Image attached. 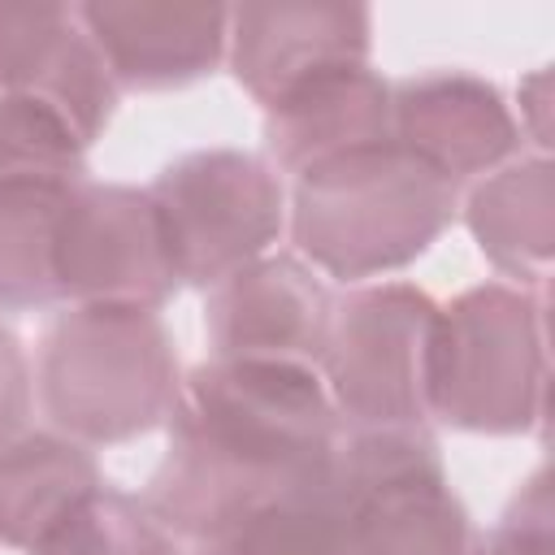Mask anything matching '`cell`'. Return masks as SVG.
Instances as JSON below:
<instances>
[{
    "instance_id": "1",
    "label": "cell",
    "mask_w": 555,
    "mask_h": 555,
    "mask_svg": "<svg viewBox=\"0 0 555 555\" xmlns=\"http://www.w3.org/2000/svg\"><path fill=\"white\" fill-rule=\"evenodd\" d=\"M338 438L343 421L317 369L212 356L182 382L169 447L139 503L165 533L204 546L317 477Z\"/></svg>"
},
{
    "instance_id": "2",
    "label": "cell",
    "mask_w": 555,
    "mask_h": 555,
    "mask_svg": "<svg viewBox=\"0 0 555 555\" xmlns=\"http://www.w3.org/2000/svg\"><path fill=\"white\" fill-rule=\"evenodd\" d=\"M455 217V182L395 139L295 178L291 238L330 278L360 282L425 256Z\"/></svg>"
},
{
    "instance_id": "3",
    "label": "cell",
    "mask_w": 555,
    "mask_h": 555,
    "mask_svg": "<svg viewBox=\"0 0 555 555\" xmlns=\"http://www.w3.org/2000/svg\"><path fill=\"white\" fill-rule=\"evenodd\" d=\"M39 399L56 434L82 447L130 442L182 399L178 351L147 308L74 304L39 338Z\"/></svg>"
},
{
    "instance_id": "4",
    "label": "cell",
    "mask_w": 555,
    "mask_h": 555,
    "mask_svg": "<svg viewBox=\"0 0 555 555\" xmlns=\"http://www.w3.org/2000/svg\"><path fill=\"white\" fill-rule=\"evenodd\" d=\"M425 408L468 434H529L546 408V325L529 286L481 282L438 308Z\"/></svg>"
},
{
    "instance_id": "5",
    "label": "cell",
    "mask_w": 555,
    "mask_h": 555,
    "mask_svg": "<svg viewBox=\"0 0 555 555\" xmlns=\"http://www.w3.org/2000/svg\"><path fill=\"white\" fill-rule=\"evenodd\" d=\"M438 304L408 286L382 282L334 299L321 382L343 429H425V364Z\"/></svg>"
},
{
    "instance_id": "6",
    "label": "cell",
    "mask_w": 555,
    "mask_h": 555,
    "mask_svg": "<svg viewBox=\"0 0 555 555\" xmlns=\"http://www.w3.org/2000/svg\"><path fill=\"white\" fill-rule=\"evenodd\" d=\"M330 473L347 499L351 555L468 551V512L425 429H343Z\"/></svg>"
},
{
    "instance_id": "7",
    "label": "cell",
    "mask_w": 555,
    "mask_h": 555,
    "mask_svg": "<svg viewBox=\"0 0 555 555\" xmlns=\"http://www.w3.org/2000/svg\"><path fill=\"white\" fill-rule=\"evenodd\" d=\"M178 282L217 286L269 256L282 234L286 195L278 169L251 152L208 147L178 156L147 186Z\"/></svg>"
},
{
    "instance_id": "8",
    "label": "cell",
    "mask_w": 555,
    "mask_h": 555,
    "mask_svg": "<svg viewBox=\"0 0 555 555\" xmlns=\"http://www.w3.org/2000/svg\"><path fill=\"white\" fill-rule=\"evenodd\" d=\"M56 291L61 304L104 308H165L178 269L147 191L121 182H78L56 221Z\"/></svg>"
},
{
    "instance_id": "9",
    "label": "cell",
    "mask_w": 555,
    "mask_h": 555,
    "mask_svg": "<svg viewBox=\"0 0 555 555\" xmlns=\"http://www.w3.org/2000/svg\"><path fill=\"white\" fill-rule=\"evenodd\" d=\"M334 321L330 286L299 256H260L217 282L204 304V330L221 360L321 364Z\"/></svg>"
},
{
    "instance_id": "10",
    "label": "cell",
    "mask_w": 555,
    "mask_h": 555,
    "mask_svg": "<svg viewBox=\"0 0 555 555\" xmlns=\"http://www.w3.org/2000/svg\"><path fill=\"white\" fill-rule=\"evenodd\" d=\"M390 139L460 186L507 165L520 147V126L486 78L434 69L390 87Z\"/></svg>"
},
{
    "instance_id": "11",
    "label": "cell",
    "mask_w": 555,
    "mask_h": 555,
    "mask_svg": "<svg viewBox=\"0 0 555 555\" xmlns=\"http://www.w3.org/2000/svg\"><path fill=\"white\" fill-rule=\"evenodd\" d=\"M0 95L48 100L87 147L117 108L108 65L65 4H0Z\"/></svg>"
},
{
    "instance_id": "12",
    "label": "cell",
    "mask_w": 555,
    "mask_h": 555,
    "mask_svg": "<svg viewBox=\"0 0 555 555\" xmlns=\"http://www.w3.org/2000/svg\"><path fill=\"white\" fill-rule=\"evenodd\" d=\"M369 43L373 17L360 4H269L230 9L225 56L238 87L269 108L317 74L369 65Z\"/></svg>"
},
{
    "instance_id": "13",
    "label": "cell",
    "mask_w": 555,
    "mask_h": 555,
    "mask_svg": "<svg viewBox=\"0 0 555 555\" xmlns=\"http://www.w3.org/2000/svg\"><path fill=\"white\" fill-rule=\"evenodd\" d=\"M113 82L126 91H173L199 82L225 56L230 9L221 4H121L74 9Z\"/></svg>"
},
{
    "instance_id": "14",
    "label": "cell",
    "mask_w": 555,
    "mask_h": 555,
    "mask_svg": "<svg viewBox=\"0 0 555 555\" xmlns=\"http://www.w3.org/2000/svg\"><path fill=\"white\" fill-rule=\"evenodd\" d=\"M377 143H390V82L369 65L317 74L264 108V152L295 178Z\"/></svg>"
},
{
    "instance_id": "15",
    "label": "cell",
    "mask_w": 555,
    "mask_h": 555,
    "mask_svg": "<svg viewBox=\"0 0 555 555\" xmlns=\"http://www.w3.org/2000/svg\"><path fill=\"white\" fill-rule=\"evenodd\" d=\"M464 221L499 273L542 282L555 251V165L546 156L499 165L468 191Z\"/></svg>"
},
{
    "instance_id": "16",
    "label": "cell",
    "mask_w": 555,
    "mask_h": 555,
    "mask_svg": "<svg viewBox=\"0 0 555 555\" xmlns=\"http://www.w3.org/2000/svg\"><path fill=\"white\" fill-rule=\"evenodd\" d=\"M100 486V464L82 442L26 429L0 447V542L35 551Z\"/></svg>"
},
{
    "instance_id": "17",
    "label": "cell",
    "mask_w": 555,
    "mask_h": 555,
    "mask_svg": "<svg viewBox=\"0 0 555 555\" xmlns=\"http://www.w3.org/2000/svg\"><path fill=\"white\" fill-rule=\"evenodd\" d=\"M195 555H351L347 499L330 464L304 486L256 507L212 542L195 546Z\"/></svg>"
},
{
    "instance_id": "18",
    "label": "cell",
    "mask_w": 555,
    "mask_h": 555,
    "mask_svg": "<svg viewBox=\"0 0 555 555\" xmlns=\"http://www.w3.org/2000/svg\"><path fill=\"white\" fill-rule=\"evenodd\" d=\"M65 195L69 186H0V312L61 304L52 256Z\"/></svg>"
},
{
    "instance_id": "19",
    "label": "cell",
    "mask_w": 555,
    "mask_h": 555,
    "mask_svg": "<svg viewBox=\"0 0 555 555\" xmlns=\"http://www.w3.org/2000/svg\"><path fill=\"white\" fill-rule=\"evenodd\" d=\"M87 143L39 95H0V186H74L87 178Z\"/></svg>"
},
{
    "instance_id": "20",
    "label": "cell",
    "mask_w": 555,
    "mask_h": 555,
    "mask_svg": "<svg viewBox=\"0 0 555 555\" xmlns=\"http://www.w3.org/2000/svg\"><path fill=\"white\" fill-rule=\"evenodd\" d=\"M156 533L160 525L143 512V503L104 481L30 555H130Z\"/></svg>"
},
{
    "instance_id": "21",
    "label": "cell",
    "mask_w": 555,
    "mask_h": 555,
    "mask_svg": "<svg viewBox=\"0 0 555 555\" xmlns=\"http://www.w3.org/2000/svg\"><path fill=\"white\" fill-rule=\"evenodd\" d=\"M464 555H555V507H551L546 468H538L520 486V494L512 499L503 520Z\"/></svg>"
},
{
    "instance_id": "22",
    "label": "cell",
    "mask_w": 555,
    "mask_h": 555,
    "mask_svg": "<svg viewBox=\"0 0 555 555\" xmlns=\"http://www.w3.org/2000/svg\"><path fill=\"white\" fill-rule=\"evenodd\" d=\"M26 421H30V360L17 334L0 325V447L22 438Z\"/></svg>"
},
{
    "instance_id": "23",
    "label": "cell",
    "mask_w": 555,
    "mask_h": 555,
    "mask_svg": "<svg viewBox=\"0 0 555 555\" xmlns=\"http://www.w3.org/2000/svg\"><path fill=\"white\" fill-rule=\"evenodd\" d=\"M546 87H551V74H546V69H538V74L520 87V108L529 113L525 126H529V134H533L542 147H551V121H546V100H551V91H546ZM525 126H520V130H525Z\"/></svg>"
},
{
    "instance_id": "24",
    "label": "cell",
    "mask_w": 555,
    "mask_h": 555,
    "mask_svg": "<svg viewBox=\"0 0 555 555\" xmlns=\"http://www.w3.org/2000/svg\"><path fill=\"white\" fill-rule=\"evenodd\" d=\"M130 555H182V551H178V546H173V538H169V533L160 529L156 538H147L143 546H134Z\"/></svg>"
}]
</instances>
